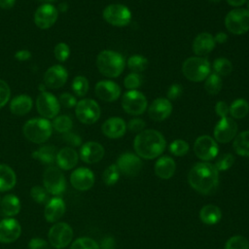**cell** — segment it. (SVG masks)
<instances>
[{"label":"cell","mask_w":249,"mask_h":249,"mask_svg":"<svg viewBox=\"0 0 249 249\" xmlns=\"http://www.w3.org/2000/svg\"><path fill=\"white\" fill-rule=\"evenodd\" d=\"M237 124L232 118H222L214 127V139L219 143H228L234 139L237 134Z\"/></svg>","instance_id":"cell-14"},{"label":"cell","mask_w":249,"mask_h":249,"mask_svg":"<svg viewBox=\"0 0 249 249\" xmlns=\"http://www.w3.org/2000/svg\"><path fill=\"white\" fill-rule=\"evenodd\" d=\"M17 175L8 164L0 163V192H7L15 187Z\"/></svg>","instance_id":"cell-31"},{"label":"cell","mask_w":249,"mask_h":249,"mask_svg":"<svg viewBox=\"0 0 249 249\" xmlns=\"http://www.w3.org/2000/svg\"><path fill=\"white\" fill-rule=\"evenodd\" d=\"M32 99L27 94H19L15 96L10 102V110L14 115L23 116L32 109Z\"/></svg>","instance_id":"cell-28"},{"label":"cell","mask_w":249,"mask_h":249,"mask_svg":"<svg viewBox=\"0 0 249 249\" xmlns=\"http://www.w3.org/2000/svg\"><path fill=\"white\" fill-rule=\"evenodd\" d=\"M66 206L61 197L55 196L49 199L45 205L44 217L49 223L57 222L65 213Z\"/></svg>","instance_id":"cell-24"},{"label":"cell","mask_w":249,"mask_h":249,"mask_svg":"<svg viewBox=\"0 0 249 249\" xmlns=\"http://www.w3.org/2000/svg\"><path fill=\"white\" fill-rule=\"evenodd\" d=\"M102 17L109 24L122 27L130 22L131 12L123 4H110L103 10Z\"/></svg>","instance_id":"cell-8"},{"label":"cell","mask_w":249,"mask_h":249,"mask_svg":"<svg viewBox=\"0 0 249 249\" xmlns=\"http://www.w3.org/2000/svg\"><path fill=\"white\" fill-rule=\"evenodd\" d=\"M58 17L57 9L49 3L39 6L34 14V22L40 29H48L52 27Z\"/></svg>","instance_id":"cell-15"},{"label":"cell","mask_w":249,"mask_h":249,"mask_svg":"<svg viewBox=\"0 0 249 249\" xmlns=\"http://www.w3.org/2000/svg\"><path fill=\"white\" fill-rule=\"evenodd\" d=\"M183 92V88L179 84H173L169 87L167 90V99L175 100L177 99Z\"/></svg>","instance_id":"cell-52"},{"label":"cell","mask_w":249,"mask_h":249,"mask_svg":"<svg viewBox=\"0 0 249 249\" xmlns=\"http://www.w3.org/2000/svg\"><path fill=\"white\" fill-rule=\"evenodd\" d=\"M39 1L44 2V3H51V2H53V1H54V0H39Z\"/></svg>","instance_id":"cell-61"},{"label":"cell","mask_w":249,"mask_h":249,"mask_svg":"<svg viewBox=\"0 0 249 249\" xmlns=\"http://www.w3.org/2000/svg\"><path fill=\"white\" fill-rule=\"evenodd\" d=\"M79 155L71 147H65L60 149L56 154L55 162L58 168L63 170H70L78 163Z\"/></svg>","instance_id":"cell-26"},{"label":"cell","mask_w":249,"mask_h":249,"mask_svg":"<svg viewBox=\"0 0 249 249\" xmlns=\"http://www.w3.org/2000/svg\"><path fill=\"white\" fill-rule=\"evenodd\" d=\"M57 150L54 146L46 145L33 152L32 157L44 164H52L55 161Z\"/></svg>","instance_id":"cell-32"},{"label":"cell","mask_w":249,"mask_h":249,"mask_svg":"<svg viewBox=\"0 0 249 249\" xmlns=\"http://www.w3.org/2000/svg\"><path fill=\"white\" fill-rule=\"evenodd\" d=\"M208 1L213 2V3H217V2H219V1H221V0H208Z\"/></svg>","instance_id":"cell-62"},{"label":"cell","mask_w":249,"mask_h":249,"mask_svg":"<svg viewBox=\"0 0 249 249\" xmlns=\"http://www.w3.org/2000/svg\"><path fill=\"white\" fill-rule=\"evenodd\" d=\"M71 87H72L74 93L77 96L82 97V96H85L87 94V92L89 91V81L86 77L79 75L73 79Z\"/></svg>","instance_id":"cell-39"},{"label":"cell","mask_w":249,"mask_h":249,"mask_svg":"<svg viewBox=\"0 0 249 249\" xmlns=\"http://www.w3.org/2000/svg\"><path fill=\"white\" fill-rule=\"evenodd\" d=\"M148 102L146 96L139 90H127L122 97V107L125 113L138 116L145 112Z\"/></svg>","instance_id":"cell-10"},{"label":"cell","mask_w":249,"mask_h":249,"mask_svg":"<svg viewBox=\"0 0 249 249\" xmlns=\"http://www.w3.org/2000/svg\"><path fill=\"white\" fill-rule=\"evenodd\" d=\"M53 128H54L59 133L69 132L73 126L72 119L67 115H60L53 119Z\"/></svg>","instance_id":"cell-38"},{"label":"cell","mask_w":249,"mask_h":249,"mask_svg":"<svg viewBox=\"0 0 249 249\" xmlns=\"http://www.w3.org/2000/svg\"><path fill=\"white\" fill-rule=\"evenodd\" d=\"M227 3L232 7H239L242 6L243 4H245V2L247 0H226Z\"/></svg>","instance_id":"cell-59"},{"label":"cell","mask_w":249,"mask_h":249,"mask_svg":"<svg viewBox=\"0 0 249 249\" xmlns=\"http://www.w3.org/2000/svg\"><path fill=\"white\" fill-rule=\"evenodd\" d=\"M96 96L106 102L116 101L121 95L120 86L110 80L99 81L94 88Z\"/></svg>","instance_id":"cell-19"},{"label":"cell","mask_w":249,"mask_h":249,"mask_svg":"<svg viewBox=\"0 0 249 249\" xmlns=\"http://www.w3.org/2000/svg\"><path fill=\"white\" fill-rule=\"evenodd\" d=\"M66 10H67V4L66 3H61L59 5V11L60 12H66Z\"/></svg>","instance_id":"cell-60"},{"label":"cell","mask_w":249,"mask_h":249,"mask_svg":"<svg viewBox=\"0 0 249 249\" xmlns=\"http://www.w3.org/2000/svg\"><path fill=\"white\" fill-rule=\"evenodd\" d=\"M154 169L156 175L159 178L167 180L174 175L176 170V163L172 158L168 156H162L156 161Z\"/></svg>","instance_id":"cell-27"},{"label":"cell","mask_w":249,"mask_h":249,"mask_svg":"<svg viewBox=\"0 0 249 249\" xmlns=\"http://www.w3.org/2000/svg\"><path fill=\"white\" fill-rule=\"evenodd\" d=\"M20 201L15 195H6L0 201L1 213L7 218H11L18 214L20 210Z\"/></svg>","instance_id":"cell-29"},{"label":"cell","mask_w":249,"mask_h":249,"mask_svg":"<svg viewBox=\"0 0 249 249\" xmlns=\"http://www.w3.org/2000/svg\"><path fill=\"white\" fill-rule=\"evenodd\" d=\"M194 152L199 160L209 161L217 157L219 147L214 138L209 135H201L194 143Z\"/></svg>","instance_id":"cell-12"},{"label":"cell","mask_w":249,"mask_h":249,"mask_svg":"<svg viewBox=\"0 0 249 249\" xmlns=\"http://www.w3.org/2000/svg\"><path fill=\"white\" fill-rule=\"evenodd\" d=\"M199 218L203 224L213 226L218 224L222 219V211L217 205L207 204L200 209Z\"/></svg>","instance_id":"cell-30"},{"label":"cell","mask_w":249,"mask_h":249,"mask_svg":"<svg viewBox=\"0 0 249 249\" xmlns=\"http://www.w3.org/2000/svg\"><path fill=\"white\" fill-rule=\"evenodd\" d=\"M16 0H0V8L8 10L14 7Z\"/></svg>","instance_id":"cell-58"},{"label":"cell","mask_w":249,"mask_h":249,"mask_svg":"<svg viewBox=\"0 0 249 249\" xmlns=\"http://www.w3.org/2000/svg\"><path fill=\"white\" fill-rule=\"evenodd\" d=\"M166 142L163 135L155 129H144L139 132L133 141L136 155L145 160L160 157L165 150Z\"/></svg>","instance_id":"cell-2"},{"label":"cell","mask_w":249,"mask_h":249,"mask_svg":"<svg viewBox=\"0 0 249 249\" xmlns=\"http://www.w3.org/2000/svg\"><path fill=\"white\" fill-rule=\"evenodd\" d=\"M204 81V89L209 94L215 95L221 91L223 84L222 79L219 75L213 72L212 74H209V76Z\"/></svg>","instance_id":"cell-35"},{"label":"cell","mask_w":249,"mask_h":249,"mask_svg":"<svg viewBox=\"0 0 249 249\" xmlns=\"http://www.w3.org/2000/svg\"><path fill=\"white\" fill-rule=\"evenodd\" d=\"M214 40L217 44H225L228 40V35L225 32H218L214 36Z\"/></svg>","instance_id":"cell-57"},{"label":"cell","mask_w":249,"mask_h":249,"mask_svg":"<svg viewBox=\"0 0 249 249\" xmlns=\"http://www.w3.org/2000/svg\"><path fill=\"white\" fill-rule=\"evenodd\" d=\"M0 201H1V200H0Z\"/></svg>","instance_id":"cell-64"},{"label":"cell","mask_w":249,"mask_h":249,"mask_svg":"<svg viewBox=\"0 0 249 249\" xmlns=\"http://www.w3.org/2000/svg\"><path fill=\"white\" fill-rule=\"evenodd\" d=\"M70 249H100V246L92 238L79 237L73 241Z\"/></svg>","instance_id":"cell-43"},{"label":"cell","mask_w":249,"mask_h":249,"mask_svg":"<svg viewBox=\"0 0 249 249\" xmlns=\"http://www.w3.org/2000/svg\"><path fill=\"white\" fill-rule=\"evenodd\" d=\"M36 108L45 119H54L60 110L58 99L51 92L42 91L36 99Z\"/></svg>","instance_id":"cell-13"},{"label":"cell","mask_w":249,"mask_h":249,"mask_svg":"<svg viewBox=\"0 0 249 249\" xmlns=\"http://www.w3.org/2000/svg\"><path fill=\"white\" fill-rule=\"evenodd\" d=\"M101 130L108 138L117 139L124 135L126 131V124L122 118L112 117L102 124Z\"/></svg>","instance_id":"cell-23"},{"label":"cell","mask_w":249,"mask_h":249,"mask_svg":"<svg viewBox=\"0 0 249 249\" xmlns=\"http://www.w3.org/2000/svg\"><path fill=\"white\" fill-rule=\"evenodd\" d=\"M172 112V104L170 100L164 97L155 99L148 108L149 118L155 122H161L167 119Z\"/></svg>","instance_id":"cell-21"},{"label":"cell","mask_w":249,"mask_h":249,"mask_svg":"<svg viewBox=\"0 0 249 249\" xmlns=\"http://www.w3.org/2000/svg\"><path fill=\"white\" fill-rule=\"evenodd\" d=\"M232 148L241 157H249V130L242 131L233 139Z\"/></svg>","instance_id":"cell-33"},{"label":"cell","mask_w":249,"mask_h":249,"mask_svg":"<svg viewBox=\"0 0 249 249\" xmlns=\"http://www.w3.org/2000/svg\"><path fill=\"white\" fill-rule=\"evenodd\" d=\"M99 72L108 78L119 77L124 69L125 60L123 54L111 50L101 51L96 57Z\"/></svg>","instance_id":"cell-3"},{"label":"cell","mask_w":249,"mask_h":249,"mask_svg":"<svg viewBox=\"0 0 249 249\" xmlns=\"http://www.w3.org/2000/svg\"><path fill=\"white\" fill-rule=\"evenodd\" d=\"M225 25L228 31L234 35H241L249 30V11L236 8L230 11L225 18Z\"/></svg>","instance_id":"cell-6"},{"label":"cell","mask_w":249,"mask_h":249,"mask_svg":"<svg viewBox=\"0 0 249 249\" xmlns=\"http://www.w3.org/2000/svg\"><path fill=\"white\" fill-rule=\"evenodd\" d=\"M211 65L202 56L188 57L182 64L183 75L191 82H202L210 74Z\"/></svg>","instance_id":"cell-5"},{"label":"cell","mask_w":249,"mask_h":249,"mask_svg":"<svg viewBox=\"0 0 249 249\" xmlns=\"http://www.w3.org/2000/svg\"><path fill=\"white\" fill-rule=\"evenodd\" d=\"M168 149L172 155L176 157H183L189 152L190 146L187 141L183 139H176L169 144Z\"/></svg>","instance_id":"cell-41"},{"label":"cell","mask_w":249,"mask_h":249,"mask_svg":"<svg viewBox=\"0 0 249 249\" xmlns=\"http://www.w3.org/2000/svg\"><path fill=\"white\" fill-rule=\"evenodd\" d=\"M120 175H121V172L118 166L116 164H111L103 171L102 179L107 186H112L119 181Z\"/></svg>","instance_id":"cell-40"},{"label":"cell","mask_w":249,"mask_h":249,"mask_svg":"<svg viewBox=\"0 0 249 249\" xmlns=\"http://www.w3.org/2000/svg\"><path fill=\"white\" fill-rule=\"evenodd\" d=\"M145 125L146 124L142 119L134 118L128 122V124H126V128H128L130 131H133V132H141L144 130Z\"/></svg>","instance_id":"cell-50"},{"label":"cell","mask_w":249,"mask_h":249,"mask_svg":"<svg viewBox=\"0 0 249 249\" xmlns=\"http://www.w3.org/2000/svg\"><path fill=\"white\" fill-rule=\"evenodd\" d=\"M233 163H234L233 155L230 154V153H226V154H223L222 156H220L218 158L214 166L220 172V171L228 170L229 168H231L233 165Z\"/></svg>","instance_id":"cell-44"},{"label":"cell","mask_w":249,"mask_h":249,"mask_svg":"<svg viewBox=\"0 0 249 249\" xmlns=\"http://www.w3.org/2000/svg\"><path fill=\"white\" fill-rule=\"evenodd\" d=\"M23 135L30 142L41 144L46 142L52 135V123L45 118H33L28 120L22 127Z\"/></svg>","instance_id":"cell-4"},{"label":"cell","mask_w":249,"mask_h":249,"mask_svg":"<svg viewBox=\"0 0 249 249\" xmlns=\"http://www.w3.org/2000/svg\"><path fill=\"white\" fill-rule=\"evenodd\" d=\"M212 68L215 74L221 76H227L232 71L231 62L226 57H218L213 61Z\"/></svg>","instance_id":"cell-37"},{"label":"cell","mask_w":249,"mask_h":249,"mask_svg":"<svg viewBox=\"0 0 249 249\" xmlns=\"http://www.w3.org/2000/svg\"><path fill=\"white\" fill-rule=\"evenodd\" d=\"M249 113V103L243 98L235 99L230 105V115L232 119H242Z\"/></svg>","instance_id":"cell-34"},{"label":"cell","mask_w":249,"mask_h":249,"mask_svg":"<svg viewBox=\"0 0 249 249\" xmlns=\"http://www.w3.org/2000/svg\"><path fill=\"white\" fill-rule=\"evenodd\" d=\"M71 185L78 191H88L94 184V174L87 167H79L70 175Z\"/></svg>","instance_id":"cell-18"},{"label":"cell","mask_w":249,"mask_h":249,"mask_svg":"<svg viewBox=\"0 0 249 249\" xmlns=\"http://www.w3.org/2000/svg\"><path fill=\"white\" fill-rule=\"evenodd\" d=\"M100 249H115V240L111 236H106L102 239Z\"/></svg>","instance_id":"cell-56"},{"label":"cell","mask_w":249,"mask_h":249,"mask_svg":"<svg viewBox=\"0 0 249 249\" xmlns=\"http://www.w3.org/2000/svg\"><path fill=\"white\" fill-rule=\"evenodd\" d=\"M10 95L11 90L9 85L5 81L0 79V108L4 107L8 103Z\"/></svg>","instance_id":"cell-48"},{"label":"cell","mask_w":249,"mask_h":249,"mask_svg":"<svg viewBox=\"0 0 249 249\" xmlns=\"http://www.w3.org/2000/svg\"><path fill=\"white\" fill-rule=\"evenodd\" d=\"M216 46L214 36L208 32H202L196 36L193 41V51L197 56L210 53Z\"/></svg>","instance_id":"cell-25"},{"label":"cell","mask_w":249,"mask_h":249,"mask_svg":"<svg viewBox=\"0 0 249 249\" xmlns=\"http://www.w3.org/2000/svg\"><path fill=\"white\" fill-rule=\"evenodd\" d=\"M59 104L62 105L65 108H73L76 106L77 104V99L74 95H72L71 93L68 92H63L59 95L58 98Z\"/></svg>","instance_id":"cell-49"},{"label":"cell","mask_w":249,"mask_h":249,"mask_svg":"<svg viewBox=\"0 0 249 249\" xmlns=\"http://www.w3.org/2000/svg\"><path fill=\"white\" fill-rule=\"evenodd\" d=\"M225 249H249V241L242 235H233L227 240Z\"/></svg>","instance_id":"cell-42"},{"label":"cell","mask_w":249,"mask_h":249,"mask_svg":"<svg viewBox=\"0 0 249 249\" xmlns=\"http://www.w3.org/2000/svg\"><path fill=\"white\" fill-rule=\"evenodd\" d=\"M48 238L53 247L62 249L71 242L73 238V230L67 223H56L50 229Z\"/></svg>","instance_id":"cell-11"},{"label":"cell","mask_w":249,"mask_h":249,"mask_svg":"<svg viewBox=\"0 0 249 249\" xmlns=\"http://www.w3.org/2000/svg\"><path fill=\"white\" fill-rule=\"evenodd\" d=\"M104 148L101 144L89 141L82 145L80 149V158L86 163H95L100 161L104 157Z\"/></svg>","instance_id":"cell-22"},{"label":"cell","mask_w":249,"mask_h":249,"mask_svg":"<svg viewBox=\"0 0 249 249\" xmlns=\"http://www.w3.org/2000/svg\"><path fill=\"white\" fill-rule=\"evenodd\" d=\"M148 59L141 54H133L127 60V66L133 73H141L148 68Z\"/></svg>","instance_id":"cell-36"},{"label":"cell","mask_w":249,"mask_h":249,"mask_svg":"<svg viewBox=\"0 0 249 249\" xmlns=\"http://www.w3.org/2000/svg\"><path fill=\"white\" fill-rule=\"evenodd\" d=\"M43 184L46 191L53 196L61 195L66 188L65 177L56 166H49L43 175Z\"/></svg>","instance_id":"cell-7"},{"label":"cell","mask_w":249,"mask_h":249,"mask_svg":"<svg viewBox=\"0 0 249 249\" xmlns=\"http://www.w3.org/2000/svg\"><path fill=\"white\" fill-rule=\"evenodd\" d=\"M68 79L67 70L59 65L51 66L44 74V84L50 89H59L65 85Z\"/></svg>","instance_id":"cell-17"},{"label":"cell","mask_w":249,"mask_h":249,"mask_svg":"<svg viewBox=\"0 0 249 249\" xmlns=\"http://www.w3.org/2000/svg\"><path fill=\"white\" fill-rule=\"evenodd\" d=\"M124 85L125 89L129 90H134L142 85V77L139 73H133L126 75L124 79Z\"/></svg>","instance_id":"cell-45"},{"label":"cell","mask_w":249,"mask_h":249,"mask_svg":"<svg viewBox=\"0 0 249 249\" xmlns=\"http://www.w3.org/2000/svg\"><path fill=\"white\" fill-rule=\"evenodd\" d=\"M120 172L125 176H135L142 168V160L140 157L133 153H124L122 154L116 162Z\"/></svg>","instance_id":"cell-16"},{"label":"cell","mask_w":249,"mask_h":249,"mask_svg":"<svg viewBox=\"0 0 249 249\" xmlns=\"http://www.w3.org/2000/svg\"><path fill=\"white\" fill-rule=\"evenodd\" d=\"M77 119L85 124H92L100 118V107L97 102L90 98H85L77 102L75 106Z\"/></svg>","instance_id":"cell-9"},{"label":"cell","mask_w":249,"mask_h":249,"mask_svg":"<svg viewBox=\"0 0 249 249\" xmlns=\"http://www.w3.org/2000/svg\"><path fill=\"white\" fill-rule=\"evenodd\" d=\"M20 233L21 227L16 219L5 218L0 221V242H14L19 237Z\"/></svg>","instance_id":"cell-20"},{"label":"cell","mask_w":249,"mask_h":249,"mask_svg":"<svg viewBox=\"0 0 249 249\" xmlns=\"http://www.w3.org/2000/svg\"><path fill=\"white\" fill-rule=\"evenodd\" d=\"M188 182L199 194L210 195L218 187L219 171L210 162H197L191 168L188 174Z\"/></svg>","instance_id":"cell-1"},{"label":"cell","mask_w":249,"mask_h":249,"mask_svg":"<svg viewBox=\"0 0 249 249\" xmlns=\"http://www.w3.org/2000/svg\"><path fill=\"white\" fill-rule=\"evenodd\" d=\"M28 249H49V244L43 238L34 237L28 242Z\"/></svg>","instance_id":"cell-53"},{"label":"cell","mask_w":249,"mask_h":249,"mask_svg":"<svg viewBox=\"0 0 249 249\" xmlns=\"http://www.w3.org/2000/svg\"><path fill=\"white\" fill-rule=\"evenodd\" d=\"M63 140L69 144L70 146H73V147H78L82 144V139L81 137L74 133V132H66V133H63Z\"/></svg>","instance_id":"cell-51"},{"label":"cell","mask_w":249,"mask_h":249,"mask_svg":"<svg viewBox=\"0 0 249 249\" xmlns=\"http://www.w3.org/2000/svg\"><path fill=\"white\" fill-rule=\"evenodd\" d=\"M48 194L49 193L46 191V189L44 187H41V186H34L30 190L31 197L33 198V200L35 202L40 203V204L47 203V201L49 200Z\"/></svg>","instance_id":"cell-46"},{"label":"cell","mask_w":249,"mask_h":249,"mask_svg":"<svg viewBox=\"0 0 249 249\" xmlns=\"http://www.w3.org/2000/svg\"><path fill=\"white\" fill-rule=\"evenodd\" d=\"M246 2H247V10L249 11V0H247Z\"/></svg>","instance_id":"cell-63"},{"label":"cell","mask_w":249,"mask_h":249,"mask_svg":"<svg viewBox=\"0 0 249 249\" xmlns=\"http://www.w3.org/2000/svg\"><path fill=\"white\" fill-rule=\"evenodd\" d=\"M215 112L221 119L226 118L230 114V106L225 101H218L215 105Z\"/></svg>","instance_id":"cell-54"},{"label":"cell","mask_w":249,"mask_h":249,"mask_svg":"<svg viewBox=\"0 0 249 249\" xmlns=\"http://www.w3.org/2000/svg\"><path fill=\"white\" fill-rule=\"evenodd\" d=\"M15 57L18 61H26L31 57V53L28 50H19L15 53Z\"/></svg>","instance_id":"cell-55"},{"label":"cell","mask_w":249,"mask_h":249,"mask_svg":"<svg viewBox=\"0 0 249 249\" xmlns=\"http://www.w3.org/2000/svg\"><path fill=\"white\" fill-rule=\"evenodd\" d=\"M53 54L59 62H64L70 55V48L66 43L60 42L55 45L53 49Z\"/></svg>","instance_id":"cell-47"}]
</instances>
